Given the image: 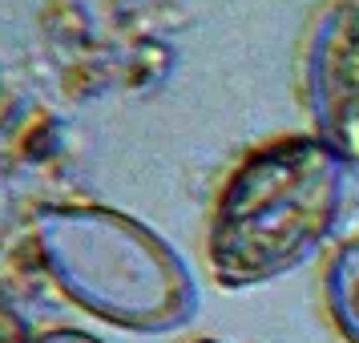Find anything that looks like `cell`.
<instances>
[{
  "label": "cell",
  "mask_w": 359,
  "mask_h": 343,
  "mask_svg": "<svg viewBox=\"0 0 359 343\" xmlns=\"http://www.w3.org/2000/svg\"><path fill=\"white\" fill-rule=\"evenodd\" d=\"M49 271L81 307L126 327H174L194 307L190 275L162 238L109 210L41 218Z\"/></svg>",
  "instance_id": "7a4b0ae2"
},
{
  "label": "cell",
  "mask_w": 359,
  "mask_h": 343,
  "mask_svg": "<svg viewBox=\"0 0 359 343\" xmlns=\"http://www.w3.org/2000/svg\"><path fill=\"white\" fill-rule=\"evenodd\" d=\"M327 303L339 331L359 343V243H347L327 271Z\"/></svg>",
  "instance_id": "277c9868"
},
{
  "label": "cell",
  "mask_w": 359,
  "mask_h": 343,
  "mask_svg": "<svg viewBox=\"0 0 359 343\" xmlns=\"http://www.w3.org/2000/svg\"><path fill=\"white\" fill-rule=\"evenodd\" d=\"M343 158L319 137L250 154L218 198L210 262L226 283H262L307 259L339 206Z\"/></svg>",
  "instance_id": "6da1fadb"
},
{
  "label": "cell",
  "mask_w": 359,
  "mask_h": 343,
  "mask_svg": "<svg viewBox=\"0 0 359 343\" xmlns=\"http://www.w3.org/2000/svg\"><path fill=\"white\" fill-rule=\"evenodd\" d=\"M307 97L319 142L343 162H359V0H335L315 20Z\"/></svg>",
  "instance_id": "3957f363"
},
{
  "label": "cell",
  "mask_w": 359,
  "mask_h": 343,
  "mask_svg": "<svg viewBox=\"0 0 359 343\" xmlns=\"http://www.w3.org/2000/svg\"><path fill=\"white\" fill-rule=\"evenodd\" d=\"M33 343H97V339H89L81 331H49V335H41V339H33Z\"/></svg>",
  "instance_id": "5b68a950"
}]
</instances>
